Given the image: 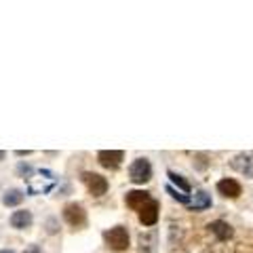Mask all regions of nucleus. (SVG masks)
<instances>
[{
  "label": "nucleus",
  "mask_w": 253,
  "mask_h": 253,
  "mask_svg": "<svg viewBox=\"0 0 253 253\" xmlns=\"http://www.w3.org/2000/svg\"><path fill=\"white\" fill-rule=\"evenodd\" d=\"M104 241L106 247L112 251H126L129 249V232L125 226H114L110 230L104 232Z\"/></svg>",
  "instance_id": "obj_1"
},
{
  "label": "nucleus",
  "mask_w": 253,
  "mask_h": 253,
  "mask_svg": "<svg viewBox=\"0 0 253 253\" xmlns=\"http://www.w3.org/2000/svg\"><path fill=\"white\" fill-rule=\"evenodd\" d=\"M129 177L133 184H146V181H150V177H152V165H150L148 158H137V161L131 163Z\"/></svg>",
  "instance_id": "obj_2"
},
{
  "label": "nucleus",
  "mask_w": 253,
  "mask_h": 253,
  "mask_svg": "<svg viewBox=\"0 0 253 253\" xmlns=\"http://www.w3.org/2000/svg\"><path fill=\"white\" fill-rule=\"evenodd\" d=\"M83 181L93 196H104L108 192V179L104 175H99V173L86 171V173H83Z\"/></svg>",
  "instance_id": "obj_3"
},
{
  "label": "nucleus",
  "mask_w": 253,
  "mask_h": 253,
  "mask_svg": "<svg viewBox=\"0 0 253 253\" xmlns=\"http://www.w3.org/2000/svg\"><path fill=\"white\" fill-rule=\"evenodd\" d=\"M63 219H66L70 226H74V228H83L86 224V211H84L83 205L70 203V205L63 207Z\"/></svg>",
  "instance_id": "obj_4"
},
{
  "label": "nucleus",
  "mask_w": 253,
  "mask_h": 253,
  "mask_svg": "<svg viewBox=\"0 0 253 253\" xmlns=\"http://www.w3.org/2000/svg\"><path fill=\"white\" fill-rule=\"evenodd\" d=\"M125 158V152L123 150H101V152H97V163L101 165L104 169H118L121 167Z\"/></svg>",
  "instance_id": "obj_5"
},
{
  "label": "nucleus",
  "mask_w": 253,
  "mask_h": 253,
  "mask_svg": "<svg viewBox=\"0 0 253 253\" xmlns=\"http://www.w3.org/2000/svg\"><path fill=\"white\" fill-rule=\"evenodd\" d=\"M152 199H150V192H146V190H131V192H126L125 194V203H126V207H131V209H141L146 203H150Z\"/></svg>",
  "instance_id": "obj_6"
},
{
  "label": "nucleus",
  "mask_w": 253,
  "mask_h": 253,
  "mask_svg": "<svg viewBox=\"0 0 253 253\" xmlns=\"http://www.w3.org/2000/svg\"><path fill=\"white\" fill-rule=\"evenodd\" d=\"M139 221L144 226H154L156 224L158 221V203L156 201H150L139 209Z\"/></svg>",
  "instance_id": "obj_7"
},
{
  "label": "nucleus",
  "mask_w": 253,
  "mask_h": 253,
  "mask_svg": "<svg viewBox=\"0 0 253 253\" xmlns=\"http://www.w3.org/2000/svg\"><path fill=\"white\" fill-rule=\"evenodd\" d=\"M217 192L221 196H226V199H236V196L241 194V184L236 179L226 177V179L217 181Z\"/></svg>",
  "instance_id": "obj_8"
},
{
  "label": "nucleus",
  "mask_w": 253,
  "mask_h": 253,
  "mask_svg": "<svg viewBox=\"0 0 253 253\" xmlns=\"http://www.w3.org/2000/svg\"><path fill=\"white\" fill-rule=\"evenodd\" d=\"M230 167L236 169L239 173H243V175L253 177V161L249 158V154H239V156H234L232 163H230Z\"/></svg>",
  "instance_id": "obj_9"
},
{
  "label": "nucleus",
  "mask_w": 253,
  "mask_h": 253,
  "mask_svg": "<svg viewBox=\"0 0 253 253\" xmlns=\"http://www.w3.org/2000/svg\"><path fill=\"white\" fill-rule=\"evenodd\" d=\"M9 221H11V226L15 228V230H26V228L32 226V213H30L28 209L15 211Z\"/></svg>",
  "instance_id": "obj_10"
},
{
  "label": "nucleus",
  "mask_w": 253,
  "mask_h": 253,
  "mask_svg": "<svg viewBox=\"0 0 253 253\" xmlns=\"http://www.w3.org/2000/svg\"><path fill=\"white\" fill-rule=\"evenodd\" d=\"M209 228H211V232L217 236V241H228V239L232 236V228H230V224H226V221H221V219L211 221Z\"/></svg>",
  "instance_id": "obj_11"
},
{
  "label": "nucleus",
  "mask_w": 253,
  "mask_h": 253,
  "mask_svg": "<svg viewBox=\"0 0 253 253\" xmlns=\"http://www.w3.org/2000/svg\"><path fill=\"white\" fill-rule=\"evenodd\" d=\"M139 253H156V232L139 234Z\"/></svg>",
  "instance_id": "obj_12"
},
{
  "label": "nucleus",
  "mask_w": 253,
  "mask_h": 253,
  "mask_svg": "<svg viewBox=\"0 0 253 253\" xmlns=\"http://www.w3.org/2000/svg\"><path fill=\"white\" fill-rule=\"evenodd\" d=\"M21 201H23V190H19V188H11L2 194L4 207H17V205H21Z\"/></svg>",
  "instance_id": "obj_13"
},
{
  "label": "nucleus",
  "mask_w": 253,
  "mask_h": 253,
  "mask_svg": "<svg viewBox=\"0 0 253 253\" xmlns=\"http://www.w3.org/2000/svg\"><path fill=\"white\" fill-rule=\"evenodd\" d=\"M207 207H211L209 194L203 192V190H199V192L194 194V201H190V209H192V211H203V209H207Z\"/></svg>",
  "instance_id": "obj_14"
},
{
  "label": "nucleus",
  "mask_w": 253,
  "mask_h": 253,
  "mask_svg": "<svg viewBox=\"0 0 253 253\" xmlns=\"http://www.w3.org/2000/svg\"><path fill=\"white\" fill-rule=\"evenodd\" d=\"M167 175H169V179H171L173 184H175L179 190H184V192H190V184H188V181H186L184 177H181V175H177L175 171H169Z\"/></svg>",
  "instance_id": "obj_15"
},
{
  "label": "nucleus",
  "mask_w": 253,
  "mask_h": 253,
  "mask_svg": "<svg viewBox=\"0 0 253 253\" xmlns=\"http://www.w3.org/2000/svg\"><path fill=\"white\" fill-rule=\"evenodd\" d=\"M167 192L173 196L175 201H179V203H186V205H190V196H186V194H179L175 188H171V186H167Z\"/></svg>",
  "instance_id": "obj_16"
},
{
  "label": "nucleus",
  "mask_w": 253,
  "mask_h": 253,
  "mask_svg": "<svg viewBox=\"0 0 253 253\" xmlns=\"http://www.w3.org/2000/svg\"><path fill=\"white\" fill-rule=\"evenodd\" d=\"M32 165H28V163H19L17 165V175H21V177H30L32 175Z\"/></svg>",
  "instance_id": "obj_17"
},
{
  "label": "nucleus",
  "mask_w": 253,
  "mask_h": 253,
  "mask_svg": "<svg viewBox=\"0 0 253 253\" xmlns=\"http://www.w3.org/2000/svg\"><path fill=\"white\" fill-rule=\"evenodd\" d=\"M46 232H49V234H55V232H57V224H55V219H49V221H46Z\"/></svg>",
  "instance_id": "obj_18"
},
{
  "label": "nucleus",
  "mask_w": 253,
  "mask_h": 253,
  "mask_svg": "<svg viewBox=\"0 0 253 253\" xmlns=\"http://www.w3.org/2000/svg\"><path fill=\"white\" fill-rule=\"evenodd\" d=\"M23 253H42V249H41V245H30V247L23 249Z\"/></svg>",
  "instance_id": "obj_19"
},
{
  "label": "nucleus",
  "mask_w": 253,
  "mask_h": 253,
  "mask_svg": "<svg viewBox=\"0 0 253 253\" xmlns=\"http://www.w3.org/2000/svg\"><path fill=\"white\" fill-rule=\"evenodd\" d=\"M0 253H15V251H13V249H2Z\"/></svg>",
  "instance_id": "obj_20"
},
{
  "label": "nucleus",
  "mask_w": 253,
  "mask_h": 253,
  "mask_svg": "<svg viewBox=\"0 0 253 253\" xmlns=\"http://www.w3.org/2000/svg\"><path fill=\"white\" fill-rule=\"evenodd\" d=\"M4 156H6V154L2 152V150H0V161H4Z\"/></svg>",
  "instance_id": "obj_21"
}]
</instances>
